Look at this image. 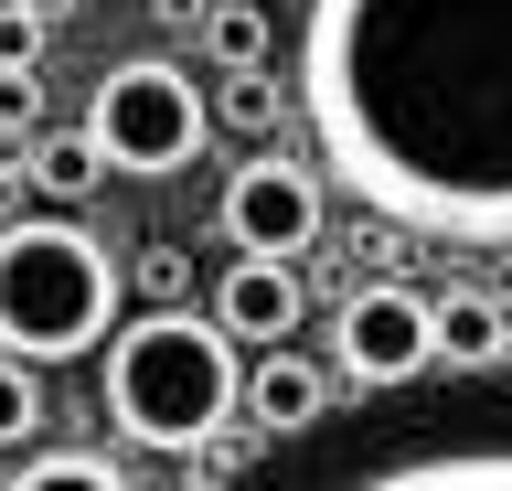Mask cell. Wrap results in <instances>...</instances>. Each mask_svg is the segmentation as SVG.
Returning <instances> with one entry per match:
<instances>
[{
	"instance_id": "7",
	"label": "cell",
	"mask_w": 512,
	"mask_h": 491,
	"mask_svg": "<svg viewBox=\"0 0 512 491\" xmlns=\"http://www.w3.org/2000/svg\"><path fill=\"white\" fill-rule=\"evenodd\" d=\"M235 417L256 438H310L331 417V363L288 353V342H256V374H235Z\"/></svg>"
},
{
	"instance_id": "6",
	"label": "cell",
	"mask_w": 512,
	"mask_h": 491,
	"mask_svg": "<svg viewBox=\"0 0 512 491\" xmlns=\"http://www.w3.org/2000/svg\"><path fill=\"white\" fill-rule=\"evenodd\" d=\"M406 385L427 374V299L416 289H352L331 321V385Z\"/></svg>"
},
{
	"instance_id": "13",
	"label": "cell",
	"mask_w": 512,
	"mask_h": 491,
	"mask_svg": "<svg viewBox=\"0 0 512 491\" xmlns=\"http://www.w3.org/2000/svg\"><path fill=\"white\" fill-rule=\"evenodd\" d=\"M192 33L214 43V65H267V11H256V0H214V11H203V22H192Z\"/></svg>"
},
{
	"instance_id": "12",
	"label": "cell",
	"mask_w": 512,
	"mask_h": 491,
	"mask_svg": "<svg viewBox=\"0 0 512 491\" xmlns=\"http://www.w3.org/2000/svg\"><path fill=\"white\" fill-rule=\"evenodd\" d=\"M203 107H214V129H235V139H278L288 86L267 65H224V97H203Z\"/></svg>"
},
{
	"instance_id": "15",
	"label": "cell",
	"mask_w": 512,
	"mask_h": 491,
	"mask_svg": "<svg viewBox=\"0 0 512 491\" xmlns=\"http://www.w3.org/2000/svg\"><path fill=\"white\" fill-rule=\"evenodd\" d=\"M128 289H139V299H192L203 278H192V257H182V246H150V257L128 267Z\"/></svg>"
},
{
	"instance_id": "16",
	"label": "cell",
	"mask_w": 512,
	"mask_h": 491,
	"mask_svg": "<svg viewBox=\"0 0 512 491\" xmlns=\"http://www.w3.org/2000/svg\"><path fill=\"white\" fill-rule=\"evenodd\" d=\"M32 118H43V75H32V65H0V139H22Z\"/></svg>"
},
{
	"instance_id": "10",
	"label": "cell",
	"mask_w": 512,
	"mask_h": 491,
	"mask_svg": "<svg viewBox=\"0 0 512 491\" xmlns=\"http://www.w3.org/2000/svg\"><path fill=\"white\" fill-rule=\"evenodd\" d=\"M22 182H32V203H96L107 161H96L86 118H64V129H43V139H32V150H22Z\"/></svg>"
},
{
	"instance_id": "8",
	"label": "cell",
	"mask_w": 512,
	"mask_h": 491,
	"mask_svg": "<svg viewBox=\"0 0 512 491\" xmlns=\"http://www.w3.org/2000/svg\"><path fill=\"white\" fill-rule=\"evenodd\" d=\"M299 310H310V289H299V257H235L214 278V331L224 342H288L299 331Z\"/></svg>"
},
{
	"instance_id": "5",
	"label": "cell",
	"mask_w": 512,
	"mask_h": 491,
	"mask_svg": "<svg viewBox=\"0 0 512 491\" xmlns=\"http://www.w3.org/2000/svg\"><path fill=\"white\" fill-rule=\"evenodd\" d=\"M214 225L235 235V257H310L320 246V171L256 139L246 161H235V182H224Z\"/></svg>"
},
{
	"instance_id": "11",
	"label": "cell",
	"mask_w": 512,
	"mask_h": 491,
	"mask_svg": "<svg viewBox=\"0 0 512 491\" xmlns=\"http://www.w3.org/2000/svg\"><path fill=\"white\" fill-rule=\"evenodd\" d=\"M118 449H96V438H64V449H32L11 459V491H118Z\"/></svg>"
},
{
	"instance_id": "4",
	"label": "cell",
	"mask_w": 512,
	"mask_h": 491,
	"mask_svg": "<svg viewBox=\"0 0 512 491\" xmlns=\"http://www.w3.org/2000/svg\"><path fill=\"white\" fill-rule=\"evenodd\" d=\"M86 139H96V161L128 171V182H171V171L203 161V139H214V107H203V86H192L171 54H128V65L96 75V97H86Z\"/></svg>"
},
{
	"instance_id": "3",
	"label": "cell",
	"mask_w": 512,
	"mask_h": 491,
	"mask_svg": "<svg viewBox=\"0 0 512 491\" xmlns=\"http://www.w3.org/2000/svg\"><path fill=\"white\" fill-rule=\"evenodd\" d=\"M118 310H128V267L75 214H11L0 225V353L86 363Z\"/></svg>"
},
{
	"instance_id": "1",
	"label": "cell",
	"mask_w": 512,
	"mask_h": 491,
	"mask_svg": "<svg viewBox=\"0 0 512 491\" xmlns=\"http://www.w3.org/2000/svg\"><path fill=\"white\" fill-rule=\"evenodd\" d=\"M299 118L363 214L512 246V0H310Z\"/></svg>"
},
{
	"instance_id": "2",
	"label": "cell",
	"mask_w": 512,
	"mask_h": 491,
	"mask_svg": "<svg viewBox=\"0 0 512 491\" xmlns=\"http://www.w3.org/2000/svg\"><path fill=\"white\" fill-rule=\"evenodd\" d=\"M96 395H107V427L118 449H171L235 427V342L214 321H192L182 299H150L139 321H107L96 342Z\"/></svg>"
},
{
	"instance_id": "14",
	"label": "cell",
	"mask_w": 512,
	"mask_h": 491,
	"mask_svg": "<svg viewBox=\"0 0 512 491\" xmlns=\"http://www.w3.org/2000/svg\"><path fill=\"white\" fill-rule=\"evenodd\" d=\"M43 438V363L0 353V449H32Z\"/></svg>"
},
{
	"instance_id": "18",
	"label": "cell",
	"mask_w": 512,
	"mask_h": 491,
	"mask_svg": "<svg viewBox=\"0 0 512 491\" xmlns=\"http://www.w3.org/2000/svg\"><path fill=\"white\" fill-rule=\"evenodd\" d=\"M11 11H22V22H43V33H64V22H75V0H11Z\"/></svg>"
},
{
	"instance_id": "17",
	"label": "cell",
	"mask_w": 512,
	"mask_h": 491,
	"mask_svg": "<svg viewBox=\"0 0 512 491\" xmlns=\"http://www.w3.org/2000/svg\"><path fill=\"white\" fill-rule=\"evenodd\" d=\"M0 65H43V22H22L11 0H0Z\"/></svg>"
},
{
	"instance_id": "19",
	"label": "cell",
	"mask_w": 512,
	"mask_h": 491,
	"mask_svg": "<svg viewBox=\"0 0 512 491\" xmlns=\"http://www.w3.org/2000/svg\"><path fill=\"white\" fill-rule=\"evenodd\" d=\"M150 11H160V33H182V22H203L214 0H150Z\"/></svg>"
},
{
	"instance_id": "9",
	"label": "cell",
	"mask_w": 512,
	"mask_h": 491,
	"mask_svg": "<svg viewBox=\"0 0 512 491\" xmlns=\"http://www.w3.org/2000/svg\"><path fill=\"white\" fill-rule=\"evenodd\" d=\"M512 353V310L491 289H438L427 299V363H459V374H491Z\"/></svg>"
}]
</instances>
